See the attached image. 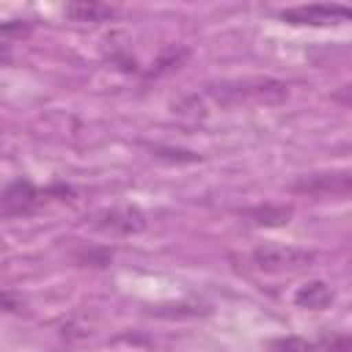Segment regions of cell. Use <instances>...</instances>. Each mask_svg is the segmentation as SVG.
Returning a JSON list of instances; mask_svg holds the SVG:
<instances>
[{
    "instance_id": "cell-1",
    "label": "cell",
    "mask_w": 352,
    "mask_h": 352,
    "mask_svg": "<svg viewBox=\"0 0 352 352\" xmlns=\"http://www.w3.org/2000/svg\"><path fill=\"white\" fill-rule=\"evenodd\" d=\"M206 96L220 107H242V104H280L289 96V85L275 77H245L226 80L206 88Z\"/></svg>"
},
{
    "instance_id": "cell-2",
    "label": "cell",
    "mask_w": 352,
    "mask_h": 352,
    "mask_svg": "<svg viewBox=\"0 0 352 352\" xmlns=\"http://www.w3.org/2000/svg\"><path fill=\"white\" fill-rule=\"evenodd\" d=\"M250 261L256 270L267 272V275H292V272H302L316 261V253L308 248H297V245H275V242H264L258 248H253Z\"/></svg>"
},
{
    "instance_id": "cell-3",
    "label": "cell",
    "mask_w": 352,
    "mask_h": 352,
    "mask_svg": "<svg viewBox=\"0 0 352 352\" xmlns=\"http://www.w3.org/2000/svg\"><path fill=\"white\" fill-rule=\"evenodd\" d=\"M292 192L308 195V198H346L352 192V173L349 170H322V173H305L289 184Z\"/></svg>"
},
{
    "instance_id": "cell-4",
    "label": "cell",
    "mask_w": 352,
    "mask_h": 352,
    "mask_svg": "<svg viewBox=\"0 0 352 352\" xmlns=\"http://www.w3.org/2000/svg\"><path fill=\"white\" fill-rule=\"evenodd\" d=\"M91 226L102 234L132 236V234L146 231V214L138 206H110V209H99L91 217Z\"/></svg>"
},
{
    "instance_id": "cell-5",
    "label": "cell",
    "mask_w": 352,
    "mask_h": 352,
    "mask_svg": "<svg viewBox=\"0 0 352 352\" xmlns=\"http://www.w3.org/2000/svg\"><path fill=\"white\" fill-rule=\"evenodd\" d=\"M50 192H52V190L44 192V190L33 187V184L25 182V179L11 182V184L0 192V214H6V217H25V214H33L36 209L44 206V201H47Z\"/></svg>"
},
{
    "instance_id": "cell-6",
    "label": "cell",
    "mask_w": 352,
    "mask_h": 352,
    "mask_svg": "<svg viewBox=\"0 0 352 352\" xmlns=\"http://www.w3.org/2000/svg\"><path fill=\"white\" fill-rule=\"evenodd\" d=\"M349 8L338 6V3H314V6H294V8H283L280 19L292 22V25H336V22H346L349 19Z\"/></svg>"
},
{
    "instance_id": "cell-7",
    "label": "cell",
    "mask_w": 352,
    "mask_h": 352,
    "mask_svg": "<svg viewBox=\"0 0 352 352\" xmlns=\"http://www.w3.org/2000/svg\"><path fill=\"white\" fill-rule=\"evenodd\" d=\"M294 209L292 206H278V204H258L250 209H242L239 217L248 226H258V228H270V226H286L292 220Z\"/></svg>"
},
{
    "instance_id": "cell-8",
    "label": "cell",
    "mask_w": 352,
    "mask_h": 352,
    "mask_svg": "<svg viewBox=\"0 0 352 352\" xmlns=\"http://www.w3.org/2000/svg\"><path fill=\"white\" fill-rule=\"evenodd\" d=\"M333 300H336V292L324 280H308L294 292V302L308 311H324Z\"/></svg>"
},
{
    "instance_id": "cell-9",
    "label": "cell",
    "mask_w": 352,
    "mask_h": 352,
    "mask_svg": "<svg viewBox=\"0 0 352 352\" xmlns=\"http://www.w3.org/2000/svg\"><path fill=\"white\" fill-rule=\"evenodd\" d=\"M63 14L72 22H107L116 16V8L107 3H99V0H77V3H69L63 8Z\"/></svg>"
},
{
    "instance_id": "cell-10",
    "label": "cell",
    "mask_w": 352,
    "mask_h": 352,
    "mask_svg": "<svg viewBox=\"0 0 352 352\" xmlns=\"http://www.w3.org/2000/svg\"><path fill=\"white\" fill-rule=\"evenodd\" d=\"M267 352H319V346L302 336H278L267 344Z\"/></svg>"
},
{
    "instance_id": "cell-11",
    "label": "cell",
    "mask_w": 352,
    "mask_h": 352,
    "mask_svg": "<svg viewBox=\"0 0 352 352\" xmlns=\"http://www.w3.org/2000/svg\"><path fill=\"white\" fill-rule=\"evenodd\" d=\"M184 58H187V50H184V47H170V50H165L148 77H160V74H165V72H170V69H179V63H182Z\"/></svg>"
},
{
    "instance_id": "cell-12",
    "label": "cell",
    "mask_w": 352,
    "mask_h": 352,
    "mask_svg": "<svg viewBox=\"0 0 352 352\" xmlns=\"http://www.w3.org/2000/svg\"><path fill=\"white\" fill-rule=\"evenodd\" d=\"M154 154H157L160 160H176V162H195V160H198V154H192V151H179V148H154Z\"/></svg>"
},
{
    "instance_id": "cell-13",
    "label": "cell",
    "mask_w": 352,
    "mask_h": 352,
    "mask_svg": "<svg viewBox=\"0 0 352 352\" xmlns=\"http://www.w3.org/2000/svg\"><path fill=\"white\" fill-rule=\"evenodd\" d=\"M322 346L330 349V352H346L349 349V338L341 333V336H324L322 338Z\"/></svg>"
},
{
    "instance_id": "cell-14",
    "label": "cell",
    "mask_w": 352,
    "mask_h": 352,
    "mask_svg": "<svg viewBox=\"0 0 352 352\" xmlns=\"http://www.w3.org/2000/svg\"><path fill=\"white\" fill-rule=\"evenodd\" d=\"M22 308V300L14 294H0V311H16Z\"/></svg>"
}]
</instances>
